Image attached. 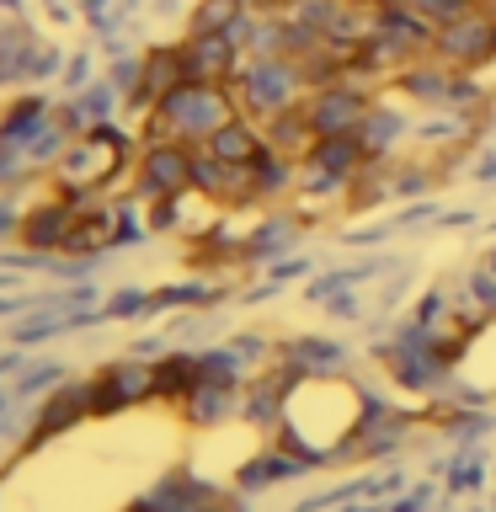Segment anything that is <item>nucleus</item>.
<instances>
[{
    "label": "nucleus",
    "instance_id": "4",
    "mask_svg": "<svg viewBox=\"0 0 496 512\" xmlns=\"http://www.w3.org/2000/svg\"><path fill=\"white\" fill-rule=\"evenodd\" d=\"M374 102H379V91L352 86V80H326V86L304 91V112H310L315 134H358Z\"/></svg>",
    "mask_w": 496,
    "mask_h": 512
},
{
    "label": "nucleus",
    "instance_id": "5",
    "mask_svg": "<svg viewBox=\"0 0 496 512\" xmlns=\"http://www.w3.org/2000/svg\"><path fill=\"white\" fill-rule=\"evenodd\" d=\"M432 54H438L443 64H454V70H475L480 59L496 54V11L491 6H470L464 16H454L448 27H438Z\"/></svg>",
    "mask_w": 496,
    "mask_h": 512
},
{
    "label": "nucleus",
    "instance_id": "7",
    "mask_svg": "<svg viewBox=\"0 0 496 512\" xmlns=\"http://www.w3.org/2000/svg\"><path fill=\"white\" fill-rule=\"evenodd\" d=\"M182 64L187 80H214V86H230L246 64V48H240L230 32H187L182 38Z\"/></svg>",
    "mask_w": 496,
    "mask_h": 512
},
{
    "label": "nucleus",
    "instance_id": "9",
    "mask_svg": "<svg viewBox=\"0 0 496 512\" xmlns=\"http://www.w3.org/2000/svg\"><path fill=\"white\" fill-rule=\"evenodd\" d=\"M368 160H374V155L363 150L358 134H320L315 150L304 155V171L331 176V182H358V176L368 171Z\"/></svg>",
    "mask_w": 496,
    "mask_h": 512
},
{
    "label": "nucleus",
    "instance_id": "6",
    "mask_svg": "<svg viewBox=\"0 0 496 512\" xmlns=\"http://www.w3.org/2000/svg\"><path fill=\"white\" fill-rule=\"evenodd\" d=\"M80 214V198H64L43 182V198L22 208V219H16V240H22L27 251H64V240H70V224Z\"/></svg>",
    "mask_w": 496,
    "mask_h": 512
},
{
    "label": "nucleus",
    "instance_id": "1",
    "mask_svg": "<svg viewBox=\"0 0 496 512\" xmlns=\"http://www.w3.org/2000/svg\"><path fill=\"white\" fill-rule=\"evenodd\" d=\"M134 150L139 139L128 134L118 118L107 123H86L80 134L70 139V150H64L54 166H48L43 182L64 192V198H80V203H96L107 198V192L128 187V171H134Z\"/></svg>",
    "mask_w": 496,
    "mask_h": 512
},
{
    "label": "nucleus",
    "instance_id": "11",
    "mask_svg": "<svg viewBox=\"0 0 496 512\" xmlns=\"http://www.w3.org/2000/svg\"><path fill=\"white\" fill-rule=\"evenodd\" d=\"M262 134H267V144L278 155H288V160H299L304 166V155L315 150V123H310V112H304V102H294V107H283V112H272V118H262Z\"/></svg>",
    "mask_w": 496,
    "mask_h": 512
},
{
    "label": "nucleus",
    "instance_id": "3",
    "mask_svg": "<svg viewBox=\"0 0 496 512\" xmlns=\"http://www.w3.org/2000/svg\"><path fill=\"white\" fill-rule=\"evenodd\" d=\"M192 166H198V144H187V139H150V144H139V150H134L128 187H134L144 203L182 198V192H192Z\"/></svg>",
    "mask_w": 496,
    "mask_h": 512
},
{
    "label": "nucleus",
    "instance_id": "10",
    "mask_svg": "<svg viewBox=\"0 0 496 512\" xmlns=\"http://www.w3.org/2000/svg\"><path fill=\"white\" fill-rule=\"evenodd\" d=\"M203 150L214 155V160H224V166H251V160L267 150V134H262V123H256V118L235 112L230 123H219L214 134L203 139Z\"/></svg>",
    "mask_w": 496,
    "mask_h": 512
},
{
    "label": "nucleus",
    "instance_id": "12",
    "mask_svg": "<svg viewBox=\"0 0 496 512\" xmlns=\"http://www.w3.org/2000/svg\"><path fill=\"white\" fill-rule=\"evenodd\" d=\"M246 11H251V0H198L187 16V32H230Z\"/></svg>",
    "mask_w": 496,
    "mask_h": 512
},
{
    "label": "nucleus",
    "instance_id": "2",
    "mask_svg": "<svg viewBox=\"0 0 496 512\" xmlns=\"http://www.w3.org/2000/svg\"><path fill=\"white\" fill-rule=\"evenodd\" d=\"M230 91H235L240 112L262 123V118H272V112H283V107L304 102L310 80H304L299 59H288V54H278V59H251V54H246L240 75L230 80Z\"/></svg>",
    "mask_w": 496,
    "mask_h": 512
},
{
    "label": "nucleus",
    "instance_id": "13",
    "mask_svg": "<svg viewBox=\"0 0 496 512\" xmlns=\"http://www.w3.org/2000/svg\"><path fill=\"white\" fill-rule=\"evenodd\" d=\"M384 6H395V0H384Z\"/></svg>",
    "mask_w": 496,
    "mask_h": 512
},
{
    "label": "nucleus",
    "instance_id": "8",
    "mask_svg": "<svg viewBox=\"0 0 496 512\" xmlns=\"http://www.w3.org/2000/svg\"><path fill=\"white\" fill-rule=\"evenodd\" d=\"M176 86H187V64H182V43H155L139 54V86L128 96V112H150L155 102H166Z\"/></svg>",
    "mask_w": 496,
    "mask_h": 512
}]
</instances>
